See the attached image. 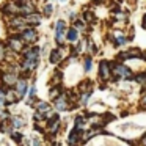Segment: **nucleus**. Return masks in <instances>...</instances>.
Listing matches in <instances>:
<instances>
[{
    "label": "nucleus",
    "mask_w": 146,
    "mask_h": 146,
    "mask_svg": "<svg viewBox=\"0 0 146 146\" xmlns=\"http://www.w3.org/2000/svg\"><path fill=\"white\" fill-rule=\"evenodd\" d=\"M38 111L39 113H49V111H50V107H49L46 102H38Z\"/></svg>",
    "instance_id": "4468645a"
},
{
    "label": "nucleus",
    "mask_w": 146,
    "mask_h": 146,
    "mask_svg": "<svg viewBox=\"0 0 146 146\" xmlns=\"http://www.w3.org/2000/svg\"><path fill=\"white\" fill-rule=\"evenodd\" d=\"M50 133H55L58 129V126H60V119H58V116H54V119L50 121Z\"/></svg>",
    "instance_id": "ddd939ff"
},
{
    "label": "nucleus",
    "mask_w": 146,
    "mask_h": 146,
    "mask_svg": "<svg viewBox=\"0 0 146 146\" xmlns=\"http://www.w3.org/2000/svg\"><path fill=\"white\" fill-rule=\"evenodd\" d=\"M10 47L13 49L14 52H21L24 47V41L19 38V36H13V38L10 39Z\"/></svg>",
    "instance_id": "39448f33"
},
{
    "label": "nucleus",
    "mask_w": 146,
    "mask_h": 146,
    "mask_svg": "<svg viewBox=\"0 0 146 146\" xmlns=\"http://www.w3.org/2000/svg\"><path fill=\"white\" fill-rule=\"evenodd\" d=\"M137 82H140L141 85H146V72L145 74H140V76L137 77Z\"/></svg>",
    "instance_id": "6ab92c4d"
},
{
    "label": "nucleus",
    "mask_w": 146,
    "mask_h": 146,
    "mask_svg": "<svg viewBox=\"0 0 146 146\" xmlns=\"http://www.w3.org/2000/svg\"><path fill=\"white\" fill-rule=\"evenodd\" d=\"M141 104H143V105H146V94H145V98L141 99Z\"/></svg>",
    "instance_id": "bb28decb"
},
{
    "label": "nucleus",
    "mask_w": 146,
    "mask_h": 146,
    "mask_svg": "<svg viewBox=\"0 0 146 146\" xmlns=\"http://www.w3.org/2000/svg\"><path fill=\"white\" fill-rule=\"evenodd\" d=\"M77 36H79V32H77L76 29H71L69 32H68L66 38L69 39V41H72V42H74V41H76V39H77Z\"/></svg>",
    "instance_id": "2eb2a0df"
},
{
    "label": "nucleus",
    "mask_w": 146,
    "mask_h": 146,
    "mask_svg": "<svg viewBox=\"0 0 146 146\" xmlns=\"http://www.w3.org/2000/svg\"><path fill=\"white\" fill-rule=\"evenodd\" d=\"M145 21H146V16H145Z\"/></svg>",
    "instance_id": "c85d7f7f"
},
{
    "label": "nucleus",
    "mask_w": 146,
    "mask_h": 146,
    "mask_svg": "<svg viewBox=\"0 0 146 146\" xmlns=\"http://www.w3.org/2000/svg\"><path fill=\"white\" fill-rule=\"evenodd\" d=\"M145 29H146V22H145Z\"/></svg>",
    "instance_id": "cd10ccee"
},
{
    "label": "nucleus",
    "mask_w": 146,
    "mask_h": 146,
    "mask_svg": "<svg viewBox=\"0 0 146 146\" xmlns=\"http://www.w3.org/2000/svg\"><path fill=\"white\" fill-rule=\"evenodd\" d=\"M17 99H19V98H17V96L14 94L13 91H8V93H7V101H10V102H16Z\"/></svg>",
    "instance_id": "a211bd4d"
},
{
    "label": "nucleus",
    "mask_w": 146,
    "mask_h": 146,
    "mask_svg": "<svg viewBox=\"0 0 146 146\" xmlns=\"http://www.w3.org/2000/svg\"><path fill=\"white\" fill-rule=\"evenodd\" d=\"M58 91H60L58 88H54V90L50 91V98H57V96H58Z\"/></svg>",
    "instance_id": "393cba45"
},
{
    "label": "nucleus",
    "mask_w": 146,
    "mask_h": 146,
    "mask_svg": "<svg viewBox=\"0 0 146 146\" xmlns=\"http://www.w3.org/2000/svg\"><path fill=\"white\" fill-rule=\"evenodd\" d=\"M85 19H86V22H94V16L91 13H85Z\"/></svg>",
    "instance_id": "5701e85b"
},
{
    "label": "nucleus",
    "mask_w": 146,
    "mask_h": 146,
    "mask_svg": "<svg viewBox=\"0 0 146 146\" xmlns=\"http://www.w3.org/2000/svg\"><path fill=\"white\" fill-rule=\"evenodd\" d=\"M90 69H91V58L86 57L85 58V71H90Z\"/></svg>",
    "instance_id": "4be33fe9"
},
{
    "label": "nucleus",
    "mask_w": 146,
    "mask_h": 146,
    "mask_svg": "<svg viewBox=\"0 0 146 146\" xmlns=\"http://www.w3.org/2000/svg\"><path fill=\"white\" fill-rule=\"evenodd\" d=\"M113 74L116 77H126V79H130V77H132L130 69L126 68V66H123V64H116V66H113Z\"/></svg>",
    "instance_id": "f03ea898"
},
{
    "label": "nucleus",
    "mask_w": 146,
    "mask_h": 146,
    "mask_svg": "<svg viewBox=\"0 0 146 146\" xmlns=\"http://www.w3.org/2000/svg\"><path fill=\"white\" fill-rule=\"evenodd\" d=\"M55 105H57V108L58 110H68V101H66V98H64L63 94L60 96V98L55 101Z\"/></svg>",
    "instance_id": "1a4fd4ad"
},
{
    "label": "nucleus",
    "mask_w": 146,
    "mask_h": 146,
    "mask_svg": "<svg viewBox=\"0 0 146 146\" xmlns=\"http://www.w3.org/2000/svg\"><path fill=\"white\" fill-rule=\"evenodd\" d=\"M36 38H38V35H36V32L33 29H25L22 32V35H21V39L25 42H35Z\"/></svg>",
    "instance_id": "7ed1b4c3"
},
{
    "label": "nucleus",
    "mask_w": 146,
    "mask_h": 146,
    "mask_svg": "<svg viewBox=\"0 0 146 146\" xmlns=\"http://www.w3.org/2000/svg\"><path fill=\"white\" fill-rule=\"evenodd\" d=\"M52 11H54V10H52V5H46V7H44V14H46V16H50V14H52Z\"/></svg>",
    "instance_id": "412c9836"
},
{
    "label": "nucleus",
    "mask_w": 146,
    "mask_h": 146,
    "mask_svg": "<svg viewBox=\"0 0 146 146\" xmlns=\"http://www.w3.org/2000/svg\"><path fill=\"white\" fill-rule=\"evenodd\" d=\"M11 123H13L14 127H22L24 126V119H22V118H19V116H13Z\"/></svg>",
    "instance_id": "dca6fc26"
},
{
    "label": "nucleus",
    "mask_w": 146,
    "mask_h": 146,
    "mask_svg": "<svg viewBox=\"0 0 146 146\" xmlns=\"http://www.w3.org/2000/svg\"><path fill=\"white\" fill-rule=\"evenodd\" d=\"M39 22H41V19H39V16L35 13L25 16V24H33V25H36V24H39Z\"/></svg>",
    "instance_id": "9d476101"
},
{
    "label": "nucleus",
    "mask_w": 146,
    "mask_h": 146,
    "mask_svg": "<svg viewBox=\"0 0 146 146\" xmlns=\"http://www.w3.org/2000/svg\"><path fill=\"white\" fill-rule=\"evenodd\" d=\"M60 50H52L50 52V58H49V61H50V63H58V61H60Z\"/></svg>",
    "instance_id": "9b49d317"
},
{
    "label": "nucleus",
    "mask_w": 146,
    "mask_h": 146,
    "mask_svg": "<svg viewBox=\"0 0 146 146\" xmlns=\"http://www.w3.org/2000/svg\"><path fill=\"white\" fill-rule=\"evenodd\" d=\"M63 36H64V22L63 21H58L57 22V30H55V39H57V42L63 41Z\"/></svg>",
    "instance_id": "423d86ee"
},
{
    "label": "nucleus",
    "mask_w": 146,
    "mask_h": 146,
    "mask_svg": "<svg viewBox=\"0 0 146 146\" xmlns=\"http://www.w3.org/2000/svg\"><path fill=\"white\" fill-rule=\"evenodd\" d=\"M13 138H14V140H16V141H19V140H21V138H22V137H21V135H19V133H14V135H13Z\"/></svg>",
    "instance_id": "a878e982"
},
{
    "label": "nucleus",
    "mask_w": 146,
    "mask_h": 146,
    "mask_svg": "<svg viewBox=\"0 0 146 146\" xmlns=\"http://www.w3.org/2000/svg\"><path fill=\"white\" fill-rule=\"evenodd\" d=\"M115 36H116V42L119 46L126 44V36H123V33H121V32H116V35H115Z\"/></svg>",
    "instance_id": "f3484780"
},
{
    "label": "nucleus",
    "mask_w": 146,
    "mask_h": 146,
    "mask_svg": "<svg viewBox=\"0 0 146 146\" xmlns=\"http://www.w3.org/2000/svg\"><path fill=\"white\" fill-rule=\"evenodd\" d=\"M79 137H80V129H74L72 132H71V137H69V143L71 145H74V143L79 140Z\"/></svg>",
    "instance_id": "f8f14e48"
},
{
    "label": "nucleus",
    "mask_w": 146,
    "mask_h": 146,
    "mask_svg": "<svg viewBox=\"0 0 146 146\" xmlns=\"http://www.w3.org/2000/svg\"><path fill=\"white\" fill-rule=\"evenodd\" d=\"M16 88H17V98H24L27 93V88H29V85H27L25 80H17L16 82Z\"/></svg>",
    "instance_id": "0eeeda50"
},
{
    "label": "nucleus",
    "mask_w": 146,
    "mask_h": 146,
    "mask_svg": "<svg viewBox=\"0 0 146 146\" xmlns=\"http://www.w3.org/2000/svg\"><path fill=\"white\" fill-rule=\"evenodd\" d=\"M2 79H3V83H7V85H16L17 82V77L13 72H5Z\"/></svg>",
    "instance_id": "6e6552de"
},
{
    "label": "nucleus",
    "mask_w": 146,
    "mask_h": 146,
    "mask_svg": "<svg viewBox=\"0 0 146 146\" xmlns=\"http://www.w3.org/2000/svg\"><path fill=\"white\" fill-rule=\"evenodd\" d=\"M5 58V46L3 44H0V61Z\"/></svg>",
    "instance_id": "b1692460"
},
{
    "label": "nucleus",
    "mask_w": 146,
    "mask_h": 146,
    "mask_svg": "<svg viewBox=\"0 0 146 146\" xmlns=\"http://www.w3.org/2000/svg\"><path fill=\"white\" fill-rule=\"evenodd\" d=\"M5 102H7V94H5V91H2V90H0V107H2Z\"/></svg>",
    "instance_id": "aec40b11"
},
{
    "label": "nucleus",
    "mask_w": 146,
    "mask_h": 146,
    "mask_svg": "<svg viewBox=\"0 0 146 146\" xmlns=\"http://www.w3.org/2000/svg\"><path fill=\"white\" fill-rule=\"evenodd\" d=\"M39 63V49L38 47H32V49H27L24 52V64L22 68L27 71L30 69H35Z\"/></svg>",
    "instance_id": "f257e3e1"
},
{
    "label": "nucleus",
    "mask_w": 146,
    "mask_h": 146,
    "mask_svg": "<svg viewBox=\"0 0 146 146\" xmlns=\"http://www.w3.org/2000/svg\"><path fill=\"white\" fill-rule=\"evenodd\" d=\"M99 77L102 80L110 79V64L107 61H101V64H99Z\"/></svg>",
    "instance_id": "20e7f679"
}]
</instances>
